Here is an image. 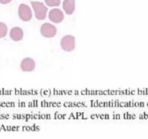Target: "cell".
<instances>
[{"label": "cell", "instance_id": "cell-1", "mask_svg": "<svg viewBox=\"0 0 148 139\" xmlns=\"http://www.w3.org/2000/svg\"><path fill=\"white\" fill-rule=\"evenodd\" d=\"M32 8L35 13V17L37 20H43L46 17L48 12V8L43 2L37 1H30Z\"/></svg>", "mask_w": 148, "mask_h": 139}, {"label": "cell", "instance_id": "cell-2", "mask_svg": "<svg viewBox=\"0 0 148 139\" xmlns=\"http://www.w3.org/2000/svg\"><path fill=\"white\" fill-rule=\"evenodd\" d=\"M60 45L64 52H72L75 49V38L72 35H66L61 39Z\"/></svg>", "mask_w": 148, "mask_h": 139}, {"label": "cell", "instance_id": "cell-3", "mask_svg": "<svg viewBox=\"0 0 148 139\" xmlns=\"http://www.w3.org/2000/svg\"><path fill=\"white\" fill-rule=\"evenodd\" d=\"M57 33V28L54 25L51 23H43L40 27V34L45 38H50L54 37Z\"/></svg>", "mask_w": 148, "mask_h": 139}, {"label": "cell", "instance_id": "cell-4", "mask_svg": "<svg viewBox=\"0 0 148 139\" xmlns=\"http://www.w3.org/2000/svg\"><path fill=\"white\" fill-rule=\"evenodd\" d=\"M18 15L20 20L28 22L33 17V12L29 6L25 4H20L18 7Z\"/></svg>", "mask_w": 148, "mask_h": 139}, {"label": "cell", "instance_id": "cell-5", "mask_svg": "<svg viewBox=\"0 0 148 139\" xmlns=\"http://www.w3.org/2000/svg\"><path fill=\"white\" fill-rule=\"evenodd\" d=\"M64 18L63 12L58 8H53L49 12V19L53 23H62Z\"/></svg>", "mask_w": 148, "mask_h": 139}, {"label": "cell", "instance_id": "cell-6", "mask_svg": "<svg viewBox=\"0 0 148 139\" xmlns=\"http://www.w3.org/2000/svg\"><path fill=\"white\" fill-rule=\"evenodd\" d=\"M20 68L24 72H32L36 68V62L32 58H24L20 63Z\"/></svg>", "mask_w": 148, "mask_h": 139}, {"label": "cell", "instance_id": "cell-7", "mask_svg": "<svg viewBox=\"0 0 148 139\" xmlns=\"http://www.w3.org/2000/svg\"><path fill=\"white\" fill-rule=\"evenodd\" d=\"M24 33L21 28L14 27L10 30V37L14 41H20L23 39Z\"/></svg>", "mask_w": 148, "mask_h": 139}, {"label": "cell", "instance_id": "cell-8", "mask_svg": "<svg viewBox=\"0 0 148 139\" xmlns=\"http://www.w3.org/2000/svg\"><path fill=\"white\" fill-rule=\"evenodd\" d=\"M62 7L66 14L71 15L75 10V0H64Z\"/></svg>", "mask_w": 148, "mask_h": 139}, {"label": "cell", "instance_id": "cell-9", "mask_svg": "<svg viewBox=\"0 0 148 139\" xmlns=\"http://www.w3.org/2000/svg\"><path fill=\"white\" fill-rule=\"evenodd\" d=\"M8 28L5 23L0 22V39L5 37L7 34Z\"/></svg>", "mask_w": 148, "mask_h": 139}, {"label": "cell", "instance_id": "cell-10", "mask_svg": "<svg viewBox=\"0 0 148 139\" xmlns=\"http://www.w3.org/2000/svg\"><path fill=\"white\" fill-rule=\"evenodd\" d=\"M45 4L50 7H59L61 4V0H44Z\"/></svg>", "mask_w": 148, "mask_h": 139}, {"label": "cell", "instance_id": "cell-11", "mask_svg": "<svg viewBox=\"0 0 148 139\" xmlns=\"http://www.w3.org/2000/svg\"><path fill=\"white\" fill-rule=\"evenodd\" d=\"M12 0H0V3L2 4H7L10 3Z\"/></svg>", "mask_w": 148, "mask_h": 139}]
</instances>
